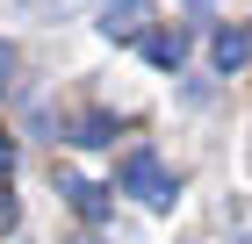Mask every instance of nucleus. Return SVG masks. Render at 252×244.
Listing matches in <instances>:
<instances>
[{
	"instance_id": "2",
	"label": "nucleus",
	"mask_w": 252,
	"mask_h": 244,
	"mask_svg": "<svg viewBox=\"0 0 252 244\" xmlns=\"http://www.w3.org/2000/svg\"><path fill=\"white\" fill-rule=\"evenodd\" d=\"M144 22H152V0H108L101 7V36L130 43V36H144Z\"/></svg>"
},
{
	"instance_id": "3",
	"label": "nucleus",
	"mask_w": 252,
	"mask_h": 244,
	"mask_svg": "<svg viewBox=\"0 0 252 244\" xmlns=\"http://www.w3.org/2000/svg\"><path fill=\"white\" fill-rule=\"evenodd\" d=\"M209 57H216V72H223V79H231V72H245V65H252V29H216Z\"/></svg>"
},
{
	"instance_id": "7",
	"label": "nucleus",
	"mask_w": 252,
	"mask_h": 244,
	"mask_svg": "<svg viewBox=\"0 0 252 244\" xmlns=\"http://www.w3.org/2000/svg\"><path fill=\"white\" fill-rule=\"evenodd\" d=\"M7 172H15V144L0 136V187H7Z\"/></svg>"
},
{
	"instance_id": "8",
	"label": "nucleus",
	"mask_w": 252,
	"mask_h": 244,
	"mask_svg": "<svg viewBox=\"0 0 252 244\" xmlns=\"http://www.w3.org/2000/svg\"><path fill=\"white\" fill-rule=\"evenodd\" d=\"M0 230H15V194L0 187Z\"/></svg>"
},
{
	"instance_id": "4",
	"label": "nucleus",
	"mask_w": 252,
	"mask_h": 244,
	"mask_svg": "<svg viewBox=\"0 0 252 244\" xmlns=\"http://www.w3.org/2000/svg\"><path fill=\"white\" fill-rule=\"evenodd\" d=\"M144 57H152V65H166V72H173L180 57H188V36H180V29H158V36H144Z\"/></svg>"
},
{
	"instance_id": "10",
	"label": "nucleus",
	"mask_w": 252,
	"mask_h": 244,
	"mask_svg": "<svg viewBox=\"0 0 252 244\" xmlns=\"http://www.w3.org/2000/svg\"><path fill=\"white\" fill-rule=\"evenodd\" d=\"M58 7H72V0H58Z\"/></svg>"
},
{
	"instance_id": "5",
	"label": "nucleus",
	"mask_w": 252,
	"mask_h": 244,
	"mask_svg": "<svg viewBox=\"0 0 252 244\" xmlns=\"http://www.w3.org/2000/svg\"><path fill=\"white\" fill-rule=\"evenodd\" d=\"M65 201H72L87 223H101V216H108V194H101V187H87V180H65Z\"/></svg>"
},
{
	"instance_id": "1",
	"label": "nucleus",
	"mask_w": 252,
	"mask_h": 244,
	"mask_svg": "<svg viewBox=\"0 0 252 244\" xmlns=\"http://www.w3.org/2000/svg\"><path fill=\"white\" fill-rule=\"evenodd\" d=\"M123 194H137L144 208L173 201V180H166V165H158V151H130V158H123Z\"/></svg>"
},
{
	"instance_id": "6",
	"label": "nucleus",
	"mask_w": 252,
	"mask_h": 244,
	"mask_svg": "<svg viewBox=\"0 0 252 244\" xmlns=\"http://www.w3.org/2000/svg\"><path fill=\"white\" fill-rule=\"evenodd\" d=\"M72 144H116V115H79V122H72Z\"/></svg>"
},
{
	"instance_id": "9",
	"label": "nucleus",
	"mask_w": 252,
	"mask_h": 244,
	"mask_svg": "<svg viewBox=\"0 0 252 244\" xmlns=\"http://www.w3.org/2000/svg\"><path fill=\"white\" fill-rule=\"evenodd\" d=\"M7 72H15V51L0 43V94H7Z\"/></svg>"
}]
</instances>
